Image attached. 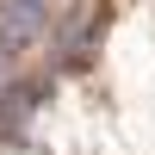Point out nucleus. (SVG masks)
<instances>
[{
  "label": "nucleus",
  "instance_id": "1",
  "mask_svg": "<svg viewBox=\"0 0 155 155\" xmlns=\"http://www.w3.org/2000/svg\"><path fill=\"white\" fill-rule=\"evenodd\" d=\"M50 31V0H0V50L25 56Z\"/></svg>",
  "mask_w": 155,
  "mask_h": 155
},
{
  "label": "nucleus",
  "instance_id": "2",
  "mask_svg": "<svg viewBox=\"0 0 155 155\" xmlns=\"http://www.w3.org/2000/svg\"><path fill=\"white\" fill-rule=\"evenodd\" d=\"M99 50V25H62V62H87Z\"/></svg>",
  "mask_w": 155,
  "mask_h": 155
},
{
  "label": "nucleus",
  "instance_id": "3",
  "mask_svg": "<svg viewBox=\"0 0 155 155\" xmlns=\"http://www.w3.org/2000/svg\"><path fill=\"white\" fill-rule=\"evenodd\" d=\"M12 87V50H0V93Z\"/></svg>",
  "mask_w": 155,
  "mask_h": 155
}]
</instances>
